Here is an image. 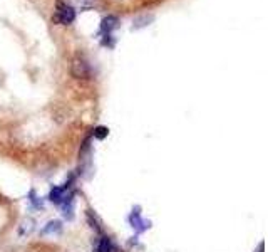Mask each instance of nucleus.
<instances>
[{
    "instance_id": "obj_1",
    "label": "nucleus",
    "mask_w": 268,
    "mask_h": 252,
    "mask_svg": "<svg viewBox=\"0 0 268 252\" xmlns=\"http://www.w3.org/2000/svg\"><path fill=\"white\" fill-rule=\"evenodd\" d=\"M74 19H76L74 8L64 2H57V12L52 15V22L61 24V25H69V24H72Z\"/></svg>"
},
{
    "instance_id": "obj_2",
    "label": "nucleus",
    "mask_w": 268,
    "mask_h": 252,
    "mask_svg": "<svg viewBox=\"0 0 268 252\" xmlns=\"http://www.w3.org/2000/svg\"><path fill=\"white\" fill-rule=\"evenodd\" d=\"M71 74L76 79H89L91 77V67L84 59L76 57L71 64Z\"/></svg>"
},
{
    "instance_id": "obj_3",
    "label": "nucleus",
    "mask_w": 268,
    "mask_h": 252,
    "mask_svg": "<svg viewBox=\"0 0 268 252\" xmlns=\"http://www.w3.org/2000/svg\"><path fill=\"white\" fill-rule=\"evenodd\" d=\"M118 25H119L118 17L108 15V17H104L103 22H101V30L104 32V35H111V32H113L114 29H118Z\"/></svg>"
},
{
    "instance_id": "obj_4",
    "label": "nucleus",
    "mask_w": 268,
    "mask_h": 252,
    "mask_svg": "<svg viewBox=\"0 0 268 252\" xmlns=\"http://www.w3.org/2000/svg\"><path fill=\"white\" fill-rule=\"evenodd\" d=\"M64 199V190L62 189H54L50 192V200L54 202V204H61Z\"/></svg>"
},
{
    "instance_id": "obj_5",
    "label": "nucleus",
    "mask_w": 268,
    "mask_h": 252,
    "mask_svg": "<svg viewBox=\"0 0 268 252\" xmlns=\"http://www.w3.org/2000/svg\"><path fill=\"white\" fill-rule=\"evenodd\" d=\"M98 252H113V246H111V242L108 237H103L99 242V247H98Z\"/></svg>"
},
{
    "instance_id": "obj_6",
    "label": "nucleus",
    "mask_w": 268,
    "mask_h": 252,
    "mask_svg": "<svg viewBox=\"0 0 268 252\" xmlns=\"http://www.w3.org/2000/svg\"><path fill=\"white\" fill-rule=\"evenodd\" d=\"M108 133H109V130H108L106 126H98V128L94 130V136H96L98 140H104L106 136H108Z\"/></svg>"
},
{
    "instance_id": "obj_7",
    "label": "nucleus",
    "mask_w": 268,
    "mask_h": 252,
    "mask_svg": "<svg viewBox=\"0 0 268 252\" xmlns=\"http://www.w3.org/2000/svg\"><path fill=\"white\" fill-rule=\"evenodd\" d=\"M52 232H61V222H50L44 229V234H52Z\"/></svg>"
},
{
    "instance_id": "obj_8",
    "label": "nucleus",
    "mask_w": 268,
    "mask_h": 252,
    "mask_svg": "<svg viewBox=\"0 0 268 252\" xmlns=\"http://www.w3.org/2000/svg\"><path fill=\"white\" fill-rule=\"evenodd\" d=\"M77 2H79L81 5H91V3H94V0H77Z\"/></svg>"
}]
</instances>
